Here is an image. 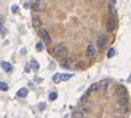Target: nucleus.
I'll return each instance as SVG.
<instances>
[{
  "label": "nucleus",
  "mask_w": 131,
  "mask_h": 118,
  "mask_svg": "<svg viewBox=\"0 0 131 118\" xmlns=\"http://www.w3.org/2000/svg\"><path fill=\"white\" fill-rule=\"evenodd\" d=\"M53 54L58 60H65V58L68 57V49L65 45H57V47L53 49Z\"/></svg>",
  "instance_id": "f257e3e1"
},
{
  "label": "nucleus",
  "mask_w": 131,
  "mask_h": 118,
  "mask_svg": "<svg viewBox=\"0 0 131 118\" xmlns=\"http://www.w3.org/2000/svg\"><path fill=\"white\" fill-rule=\"evenodd\" d=\"M38 36H40L41 40L44 41V42H47V44H49V42L52 41L49 32L47 31V29H44V28H38Z\"/></svg>",
  "instance_id": "f03ea898"
},
{
  "label": "nucleus",
  "mask_w": 131,
  "mask_h": 118,
  "mask_svg": "<svg viewBox=\"0 0 131 118\" xmlns=\"http://www.w3.org/2000/svg\"><path fill=\"white\" fill-rule=\"evenodd\" d=\"M115 24H117L115 17H114V15H113V13H111V15H110V17H109V21H107V25H106L107 32H113V31H114V28H115Z\"/></svg>",
  "instance_id": "7ed1b4c3"
},
{
  "label": "nucleus",
  "mask_w": 131,
  "mask_h": 118,
  "mask_svg": "<svg viewBox=\"0 0 131 118\" xmlns=\"http://www.w3.org/2000/svg\"><path fill=\"white\" fill-rule=\"evenodd\" d=\"M107 41H109V37H107L106 35H101L99 37H98V41H97V47L98 48H105V45L107 44Z\"/></svg>",
  "instance_id": "20e7f679"
},
{
  "label": "nucleus",
  "mask_w": 131,
  "mask_h": 118,
  "mask_svg": "<svg viewBox=\"0 0 131 118\" xmlns=\"http://www.w3.org/2000/svg\"><path fill=\"white\" fill-rule=\"evenodd\" d=\"M0 66H1V69L5 70V72H11L12 70V65L9 63H7V61H1V63H0Z\"/></svg>",
  "instance_id": "39448f33"
},
{
  "label": "nucleus",
  "mask_w": 131,
  "mask_h": 118,
  "mask_svg": "<svg viewBox=\"0 0 131 118\" xmlns=\"http://www.w3.org/2000/svg\"><path fill=\"white\" fill-rule=\"evenodd\" d=\"M97 53V49H95V47H94L93 44H90L89 47H87V56L89 57H94V54Z\"/></svg>",
  "instance_id": "423d86ee"
},
{
  "label": "nucleus",
  "mask_w": 131,
  "mask_h": 118,
  "mask_svg": "<svg viewBox=\"0 0 131 118\" xmlns=\"http://www.w3.org/2000/svg\"><path fill=\"white\" fill-rule=\"evenodd\" d=\"M27 96H28V89L27 88H21V89L17 92V97L19 98H25Z\"/></svg>",
  "instance_id": "0eeeda50"
},
{
  "label": "nucleus",
  "mask_w": 131,
  "mask_h": 118,
  "mask_svg": "<svg viewBox=\"0 0 131 118\" xmlns=\"http://www.w3.org/2000/svg\"><path fill=\"white\" fill-rule=\"evenodd\" d=\"M107 86H109V80H103L98 84V89H101V90H106Z\"/></svg>",
  "instance_id": "6e6552de"
},
{
  "label": "nucleus",
  "mask_w": 131,
  "mask_h": 118,
  "mask_svg": "<svg viewBox=\"0 0 131 118\" xmlns=\"http://www.w3.org/2000/svg\"><path fill=\"white\" fill-rule=\"evenodd\" d=\"M0 32H1V36H3V37L7 35V28L4 27V20H3V19L0 20Z\"/></svg>",
  "instance_id": "1a4fd4ad"
},
{
  "label": "nucleus",
  "mask_w": 131,
  "mask_h": 118,
  "mask_svg": "<svg viewBox=\"0 0 131 118\" xmlns=\"http://www.w3.org/2000/svg\"><path fill=\"white\" fill-rule=\"evenodd\" d=\"M118 104H119V106H127V104H129V100H127V97L124 96V97H122V98H119Z\"/></svg>",
  "instance_id": "9d476101"
},
{
  "label": "nucleus",
  "mask_w": 131,
  "mask_h": 118,
  "mask_svg": "<svg viewBox=\"0 0 131 118\" xmlns=\"http://www.w3.org/2000/svg\"><path fill=\"white\" fill-rule=\"evenodd\" d=\"M33 27L35 28H41V21H40V19H38V17H36V16H35V17H33Z\"/></svg>",
  "instance_id": "9b49d317"
},
{
  "label": "nucleus",
  "mask_w": 131,
  "mask_h": 118,
  "mask_svg": "<svg viewBox=\"0 0 131 118\" xmlns=\"http://www.w3.org/2000/svg\"><path fill=\"white\" fill-rule=\"evenodd\" d=\"M71 77H73V74H70V73H64V74H61V81H68V80H70Z\"/></svg>",
  "instance_id": "f8f14e48"
},
{
  "label": "nucleus",
  "mask_w": 131,
  "mask_h": 118,
  "mask_svg": "<svg viewBox=\"0 0 131 118\" xmlns=\"http://www.w3.org/2000/svg\"><path fill=\"white\" fill-rule=\"evenodd\" d=\"M53 82H54V84L61 82V73H56V74H54V76H53Z\"/></svg>",
  "instance_id": "ddd939ff"
},
{
  "label": "nucleus",
  "mask_w": 131,
  "mask_h": 118,
  "mask_svg": "<svg viewBox=\"0 0 131 118\" xmlns=\"http://www.w3.org/2000/svg\"><path fill=\"white\" fill-rule=\"evenodd\" d=\"M71 118H83V114L81 113V111H73Z\"/></svg>",
  "instance_id": "4468645a"
},
{
  "label": "nucleus",
  "mask_w": 131,
  "mask_h": 118,
  "mask_svg": "<svg viewBox=\"0 0 131 118\" xmlns=\"http://www.w3.org/2000/svg\"><path fill=\"white\" fill-rule=\"evenodd\" d=\"M31 9H32V11H36V12H37V11H40V7H38L37 1L32 3V4H31Z\"/></svg>",
  "instance_id": "2eb2a0df"
},
{
  "label": "nucleus",
  "mask_w": 131,
  "mask_h": 118,
  "mask_svg": "<svg viewBox=\"0 0 131 118\" xmlns=\"http://www.w3.org/2000/svg\"><path fill=\"white\" fill-rule=\"evenodd\" d=\"M0 90H1V92H7L8 90L7 82H0Z\"/></svg>",
  "instance_id": "dca6fc26"
},
{
  "label": "nucleus",
  "mask_w": 131,
  "mask_h": 118,
  "mask_svg": "<svg viewBox=\"0 0 131 118\" xmlns=\"http://www.w3.org/2000/svg\"><path fill=\"white\" fill-rule=\"evenodd\" d=\"M115 54H117V51H115L114 48H111L110 51H109V53H107V57H109V58H111V57H114Z\"/></svg>",
  "instance_id": "f3484780"
},
{
  "label": "nucleus",
  "mask_w": 131,
  "mask_h": 118,
  "mask_svg": "<svg viewBox=\"0 0 131 118\" xmlns=\"http://www.w3.org/2000/svg\"><path fill=\"white\" fill-rule=\"evenodd\" d=\"M57 100V93L56 92H52L50 94H49V101H56Z\"/></svg>",
  "instance_id": "a211bd4d"
},
{
  "label": "nucleus",
  "mask_w": 131,
  "mask_h": 118,
  "mask_svg": "<svg viewBox=\"0 0 131 118\" xmlns=\"http://www.w3.org/2000/svg\"><path fill=\"white\" fill-rule=\"evenodd\" d=\"M42 49H44V45L41 44V42H37L36 44V51H38V52H41Z\"/></svg>",
  "instance_id": "6ab92c4d"
},
{
  "label": "nucleus",
  "mask_w": 131,
  "mask_h": 118,
  "mask_svg": "<svg viewBox=\"0 0 131 118\" xmlns=\"http://www.w3.org/2000/svg\"><path fill=\"white\" fill-rule=\"evenodd\" d=\"M32 68H33L35 70H37V69H38V64H37V61H36V60L32 61Z\"/></svg>",
  "instance_id": "aec40b11"
},
{
  "label": "nucleus",
  "mask_w": 131,
  "mask_h": 118,
  "mask_svg": "<svg viewBox=\"0 0 131 118\" xmlns=\"http://www.w3.org/2000/svg\"><path fill=\"white\" fill-rule=\"evenodd\" d=\"M45 106H47V105H45V102H41L40 105H38V109L42 111V110H45Z\"/></svg>",
  "instance_id": "412c9836"
},
{
  "label": "nucleus",
  "mask_w": 131,
  "mask_h": 118,
  "mask_svg": "<svg viewBox=\"0 0 131 118\" xmlns=\"http://www.w3.org/2000/svg\"><path fill=\"white\" fill-rule=\"evenodd\" d=\"M17 11H19V7H17V5H12V12H13V13H16Z\"/></svg>",
  "instance_id": "4be33fe9"
},
{
  "label": "nucleus",
  "mask_w": 131,
  "mask_h": 118,
  "mask_svg": "<svg viewBox=\"0 0 131 118\" xmlns=\"http://www.w3.org/2000/svg\"><path fill=\"white\" fill-rule=\"evenodd\" d=\"M31 70V65H27V66H25V72H29Z\"/></svg>",
  "instance_id": "5701e85b"
},
{
  "label": "nucleus",
  "mask_w": 131,
  "mask_h": 118,
  "mask_svg": "<svg viewBox=\"0 0 131 118\" xmlns=\"http://www.w3.org/2000/svg\"><path fill=\"white\" fill-rule=\"evenodd\" d=\"M25 52H27V49H24V48H23V49H21V54L24 56V54H25Z\"/></svg>",
  "instance_id": "b1692460"
},
{
  "label": "nucleus",
  "mask_w": 131,
  "mask_h": 118,
  "mask_svg": "<svg viewBox=\"0 0 131 118\" xmlns=\"http://www.w3.org/2000/svg\"><path fill=\"white\" fill-rule=\"evenodd\" d=\"M35 1H40V0H35Z\"/></svg>",
  "instance_id": "393cba45"
}]
</instances>
